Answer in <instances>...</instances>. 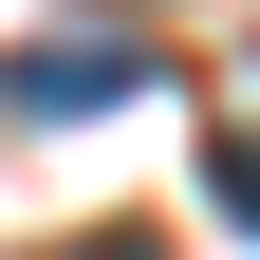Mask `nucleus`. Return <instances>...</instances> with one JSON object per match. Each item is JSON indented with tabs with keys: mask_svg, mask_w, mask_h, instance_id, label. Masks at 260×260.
I'll use <instances>...</instances> for the list:
<instances>
[{
	"mask_svg": "<svg viewBox=\"0 0 260 260\" xmlns=\"http://www.w3.org/2000/svg\"><path fill=\"white\" fill-rule=\"evenodd\" d=\"M130 93H149L130 38H38L19 75H0V112H56V130H75V112H130Z\"/></svg>",
	"mask_w": 260,
	"mask_h": 260,
	"instance_id": "obj_1",
	"label": "nucleus"
},
{
	"mask_svg": "<svg viewBox=\"0 0 260 260\" xmlns=\"http://www.w3.org/2000/svg\"><path fill=\"white\" fill-rule=\"evenodd\" d=\"M205 205H223V223L260 242V130H205Z\"/></svg>",
	"mask_w": 260,
	"mask_h": 260,
	"instance_id": "obj_2",
	"label": "nucleus"
},
{
	"mask_svg": "<svg viewBox=\"0 0 260 260\" xmlns=\"http://www.w3.org/2000/svg\"><path fill=\"white\" fill-rule=\"evenodd\" d=\"M38 260H168V223H75V242H38Z\"/></svg>",
	"mask_w": 260,
	"mask_h": 260,
	"instance_id": "obj_3",
	"label": "nucleus"
}]
</instances>
